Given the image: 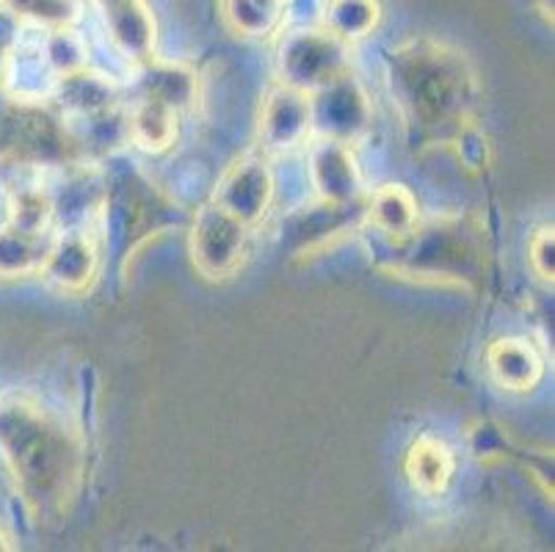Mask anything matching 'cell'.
Listing matches in <instances>:
<instances>
[{
	"label": "cell",
	"instance_id": "6da1fadb",
	"mask_svg": "<svg viewBox=\"0 0 555 552\" xmlns=\"http://www.w3.org/2000/svg\"><path fill=\"white\" fill-rule=\"evenodd\" d=\"M390 91L409 128L426 139H456L478 103V80L459 50L446 44L406 42L390 55Z\"/></svg>",
	"mask_w": 555,
	"mask_h": 552
},
{
	"label": "cell",
	"instance_id": "7a4b0ae2",
	"mask_svg": "<svg viewBox=\"0 0 555 552\" xmlns=\"http://www.w3.org/2000/svg\"><path fill=\"white\" fill-rule=\"evenodd\" d=\"M0 453L20 492L42 514L73 498L80 475V448L67 425L25 395L0 401Z\"/></svg>",
	"mask_w": 555,
	"mask_h": 552
},
{
	"label": "cell",
	"instance_id": "3957f363",
	"mask_svg": "<svg viewBox=\"0 0 555 552\" xmlns=\"http://www.w3.org/2000/svg\"><path fill=\"white\" fill-rule=\"evenodd\" d=\"M276 73L280 84L312 94L351 73L348 42L337 39L326 28L291 30L282 37L276 50Z\"/></svg>",
	"mask_w": 555,
	"mask_h": 552
},
{
	"label": "cell",
	"instance_id": "277c9868",
	"mask_svg": "<svg viewBox=\"0 0 555 552\" xmlns=\"http://www.w3.org/2000/svg\"><path fill=\"white\" fill-rule=\"evenodd\" d=\"M403 260L417 277H434V280H459L462 282L473 271V260L478 257V246L473 243V232L456 221H434L401 238Z\"/></svg>",
	"mask_w": 555,
	"mask_h": 552
},
{
	"label": "cell",
	"instance_id": "5b68a950",
	"mask_svg": "<svg viewBox=\"0 0 555 552\" xmlns=\"http://www.w3.org/2000/svg\"><path fill=\"white\" fill-rule=\"evenodd\" d=\"M249 224L221 210L219 205H205L196 210L191 227L189 249L196 271L208 280H227L238 271L249 249Z\"/></svg>",
	"mask_w": 555,
	"mask_h": 552
},
{
	"label": "cell",
	"instance_id": "8992f818",
	"mask_svg": "<svg viewBox=\"0 0 555 552\" xmlns=\"http://www.w3.org/2000/svg\"><path fill=\"white\" fill-rule=\"evenodd\" d=\"M310 114L312 128L318 130V136L351 144L357 136H362L367 130L373 108L365 89L348 73L343 78L332 80L324 89L312 91Z\"/></svg>",
	"mask_w": 555,
	"mask_h": 552
},
{
	"label": "cell",
	"instance_id": "52a82bcc",
	"mask_svg": "<svg viewBox=\"0 0 555 552\" xmlns=\"http://www.w3.org/2000/svg\"><path fill=\"white\" fill-rule=\"evenodd\" d=\"M274 202V175L262 155H244L221 175L214 205L241 219L244 224H260Z\"/></svg>",
	"mask_w": 555,
	"mask_h": 552
},
{
	"label": "cell",
	"instance_id": "ba28073f",
	"mask_svg": "<svg viewBox=\"0 0 555 552\" xmlns=\"http://www.w3.org/2000/svg\"><path fill=\"white\" fill-rule=\"evenodd\" d=\"M310 182L324 205H357L365 196V177L351 144L326 136L310 150Z\"/></svg>",
	"mask_w": 555,
	"mask_h": 552
},
{
	"label": "cell",
	"instance_id": "9c48e42d",
	"mask_svg": "<svg viewBox=\"0 0 555 552\" xmlns=\"http://www.w3.org/2000/svg\"><path fill=\"white\" fill-rule=\"evenodd\" d=\"M312 130L310 94L280 84L266 94L260 105L257 136L266 152H291L307 141Z\"/></svg>",
	"mask_w": 555,
	"mask_h": 552
},
{
	"label": "cell",
	"instance_id": "30bf717a",
	"mask_svg": "<svg viewBox=\"0 0 555 552\" xmlns=\"http://www.w3.org/2000/svg\"><path fill=\"white\" fill-rule=\"evenodd\" d=\"M100 268V246L92 232L67 230L50 241L42 277L59 291L80 293L92 285Z\"/></svg>",
	"mask_w": 555,
	"mask_h": 552
},
{
	"label": "cell",
	"instance_id": "8fae6325",
	"mask_svg": "<svg viewBox=\"0 0 555 552\" xmlns=\"http://www.w3.org/2000/svg\"><path fill=\"white\" fill-rule=\"evenodd\" d=\"M487 371L508 393H531L544 376V357L525 337H503L487 348Z\"/></svg>",
	"mask_w": 555,
	"mask_h": 552
},
{
	"label": "cell",
	"instance_id": "7c38bea8",
	"mask_svg": "<svg viewBox=\"0 0 555 552\" xmlns=\"http://www.w3.org/2000/svg\"><path fill=\"white\" fill-rule=\"evenodd\" d=\"M105 25L116 53L130 64H144L153 59L158 42V25L144 0H125L119 7L105 9Z\"/></svg>",
	"mask_w": 555,
	"mask_h": 552
},
{
	"label": "cell",
	"instance_id": "4fadbf2b",
	"mask_svg": "<svg viewBox=\"0 0 555 552\" xmlns=\"http://www.w3.org/2000/svg\"><path fill=\"white\" fill-rule=\"evenodd\" d=\"M403 473L417 492L442 495L456 473V459L442 439L423 434L409 445L406 455H403Z\"/></svg>",
	"mask_w": 555,
	"mask_h": 552
},
{
	"label": "cell",
	"instance_id": "5bb4252c",
	"mask_svg": "<svg viewBox=\"0 0 555 552\" xmlns=\"http://www.w3.org/2000/svg\"><path fill=\"white\" fill-rule=\"evenodd\" d=\"M367 221L387 238H406L409 232L421 224V213H417L415 194L406 185L387 182L382 189L367 196Z\"/></svg>",
	"mask_w": 555,
	"mask_h": 552
},
{
	"label": "cell",
	"instance_id": "9a60e30c",
	"mask_svg": "<svg viewBox=\"0 0 555 552\" xmlns=\"http://www.w3.org/2000/svg\"><path fill=\"white\" fill-rule=\"evenodd\" d=\"M50 241H53L50 232H28L14 224L0 227V280L42 271Z\"/></svg>",
	"mask_w": 555,
	"mask_h": 552
},
{
	"label": "cell",
	"instance_id": "2e32d148",
	"mask_svg": "<svg viewBox=\"0 0 555 552\" xmlns=\"http://www.w3.org/2000/svg\"><path fill=\"white\" fill-rule=\"evenodd\" d=\"M116 98V86L111 84L105 75L89 73V69H78L59 78V89H55V100L67 114L75 116H98L111 108Z\"/></svg>",
	"mask_w": 555,
	"mask_h": 552
},
{
	"label": "cell",
	"instance_id": "e0dca14e",
	"mask_svg": "<svg viewBox=\"0 0 555 552\" xmlns=\"http://www.w3.org/2000/svg\"><path fill=\"white\" fill-rule=\"evenodd\" d=\"M128 136L147 152H164L178 136V111L158 100L141 98L128 116Z\"/></svg>",
	"mask_w": 555,
	"mask_h": 552
},
{
	"label": "cell",
	"instance_id": "ac0fdd59",
	"mask_svg": "<svg viewBox=\"0 0 555 552\" xmlns=\"http://www.w3.org/2000/svg\"><path fill=\"white\" fill-rule=\"evenodd\" d=\"M141 67H144V80H141L144 94L141 98L158 100L175 111H183L194 103L196 75L191 69L180 67V64H160L155 59L144 61Z\"/></svg>",
	"mask_w": 555,
	"mask_h": 552
},
{
	"label": "cell",
	"instance_id": "d6986e66",
	"mask_svg": "<svg viewBox=\"0 0 555 552\" xmlns=\"http://www.w3.org/2000/svg\"><path fill=\"white\" fill-rule=\"evenodd\" d=\"M378 0H330L324 12V28L343 42L365 39L378 25Z\"/></svg>",
	"mask_w": 555,
	"mask_h": 552
},
{
	"label": "cell",
	"instance_id": "ffe728a7",
	"mask_svg": "<svg viewBox=\"0 0 555 552\" xmlns=\"http://www.w3.org/2000/svg\"><path fill=\"white\" fill-rule=\"evenodd\" d=\"M282 17L276 0H224V20L241 37L262 39L274 34Z\"/></svg>",
	"mask_w": 555,
	"mask_h": 552
},
{
	"label": "cell",
	"instance_id": "44dd1931",
	"mask_svg": "<svg viewBox=\"0 0 555 552\" xmlns=\"http://www.w3.org/2000/svg\"><path fill=\"white\" fill-rule=\"evenodd\" d=\"M0 12L17 23H31L39 28H69L78 17L75 0H0Z\"/></svg>",
	"mask_w": 555,
	"mask_h": 552
},
{
	"label": "cell",
	"instance_id": "7402d4cb",
	"mask_svg": "<svg viewBox=\"0 0 555 552\" xmlns=\"http://www.w3.org/2000/svg\"><path fill=\"white\" fill-rule=\"evenodd\" d=\"M55 216L53 196L42 189H20L12 196L9 224L28 232H50V221Z\"/></svg>",
	"mask_w": 555,
	"mask_h": 552
},
{
	"label": "cell",
	"instance_id": "603a6c76",
	"mask_svg": "<svg viewBox=\"0 0 555 552\" xmlns=\"http://www.w3.org/2000/svg\"><path fill=\"white\" fill-rule=\"evenodd\" d=\"M89 50H86L83 39L75 37V30L69 28H55L53 34L44 42V55H48V64L62 75L78 73V69L86 67V61H89Z\"/></svg>",
	"mask_w": 555,
	"mask_h": 552
},
{
	"label": "cell",
	"instance_id": "cb8c5ba5",
	"mask_svg": "<svg viewBox=\"0 0 555 552\" xmlns=\"http://www.w3.org/2000/svg\"><path fill=\"white\" fill-rule=\"evenodd\" d=\"M528 262L539 280L553 285L555 280V232L553 227H539L528 243Z\"/></svg>",
	"mask_w": 555,
	"mask_h": 552
},
{
	"label": "cell",
	"instance_id": "d4e9b609",
	"mask_svg": "<svg viewBox=\"0 0 555 552\" xmlns=\"http://www.w3.org/2000/svg\"><path fill=\"white\" fill-rule=\"evenodd\" d=\"M12 550V539H9V534L3 528H0V552Z\"/></svg>",
	"mask_w": 555,
	"mask_h": 552
},
{
	"label": "cell",
	"instance_id": "484cf974",
	"mask_svg": "<svg viewBox=\"0 0 555 552\" xmlns=\"http://www.w3.org/2000/svg\"><path fill=\"white\" fill-rule=\"evenodd\" d=\"M119 3H125V0H98V7L103 9V12H105V9H114V7H119Z\"/></svg>",
	"mask_w": 555,
	"mask_h": 552
},
{
	"label": "cell",
	"instance_id": "4316f807",
	"mask_svg": "<svg viewBox=\"0 0 555 552\" xmlns=\"http://www.w3.org/2000/svg\"><path fill=\"white\" fill-rule=\"evenodd\" d=\"M544 12H553V0H542Z\"/></svg>",
	"mask_w": 555,
	"mask_h": 552
},
{
	"label": "cell",
	"instance_id": "83f0119b",
	"mask_svg": "<svg viewBox=\"0 0 555 552\" xmlns=\"http://www.w3.org/2000/svg\"><path fill=\"white\" fill-rule=\"evenodd\" d=\"M276 3H285V0H276Z\"/></svg>",
	"mask_w": 555,
	"mask_h": 552
}]
</instances>
